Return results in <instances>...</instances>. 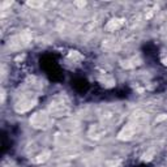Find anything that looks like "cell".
Here are the masks:
<instances>
[{
    "label": "cell",
    "instance_id": "3",
    "mask_svg": "<svg viewBox=\"0 0 167 167\" xmlns=\"http://www.w3.org/2000/svg\"><path fill=\"white\" fill-rule=\"evenodd\" d=\"M121 25H123V20L112 18V20H111V21L108 22L107 29H110V30H115V29H118V27H120Z\"/></svg>",
    "mask_w": 167,
    "mask_h": 167
},
{
    "label": "cell",
    "instance_id": "2",
    "mask_svg": "<svg viewBox=\"0 0 167 167\" xmlns=\"http://www.w3.org/2000/svg\"><path fill=\"white\" fill-rule=\"evenodd\" d=\"M135 136V128L132 125H128L125 128H123V131L119 133V138L120 140H129Z\"/></svg>",
    "mask_w": 167,
    "mask_h": 167
},
{
    "label": "cell",
    "instance_id": "1",
    "mask_svg": "<svg viewBox=\"0 0 167 167\" xmlns=\"http://www.w3.org/2000/svg\"><path fill=\"white\" fill-rule=\"evenodd\" d=\"M30 123L35 128H46L50 124V118L44 112H38L30 119Z\"/></svg>",
    "mask_w": 167,
    "mask_h": 167
},
{
    "label": "cell",
    "instance_id": "4",
    "mask_svg": "<svg viewBox=\"0 0 167 167\" xmlns=\"http://www.w3.org/2000/svg\"><path fill=\"white\" fill-rule=\"evenodd\" d=\"M27 5H30V7H42L43 3H37V2H27Z\"/></svg>",
    "mask_w": 167,
    "mask_h": 167
},
{
    "label": "cell",
    "instance_id": "5",
    "mask_svg": "<svg viewBox=\"0 0 167 167\" xmlns=\"http://www.w3.org/2000/svg\"><path fill=\"white\" fill-rule=\"evenodd\" d=\"M165 119H167V115L162 114L161 116H158V118H157V120H155V121H157V123H159V121H162V120H165Z\"/></svg>",
    "mask_w": 167,
    "mask_h": 167
}]
</instances>
